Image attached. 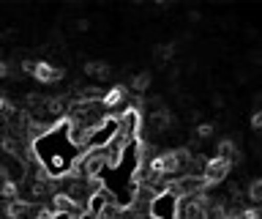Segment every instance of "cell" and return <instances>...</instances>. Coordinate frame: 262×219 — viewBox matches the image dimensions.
<instances>
[{
    "label": "cell",
    "instance_id": "2e32d148",
    "mask_svg": "<svg viewBox=\"0 0 262 219\" xmlns=\"http://www.w3.org/2000/svg\"><path fill=\"white\" fill-rule=\"evenodd\" d=\"M254 110H262V93H254Z\"/></svg>",
    "mask_w": 262,
    "mask_h": 219
},
{
    "label": "cell",
    "instance_id": "7a4b0ae2",
    "mask_svg": "<svg viewBox=\"0 0 262 219\" xmlns=\"http://www.w3.org/2000/svg\"><path fill=\"white\" fill-rule=\"evenodd\" d=\"M229 170H232V162H227L221 156H210L208 162H205V170H202V178H205V184H208V189L224 181V178L229 175Z\"/></svg>",
    "mask_w": 262,
    "mask_h": 219
},
{
    "label": "cell",
    "instance_id": "277c9868",
    "mask_svg": "<svg viewBox=\"0 0 262 219\" xmlns=\"http://www.w3.org/2000/svg\"><path fill=\"white\" fill-rule=\"evenodd\" d=\"M126 99H128V88L126 85H112L106 93H101V107L104 110H118V107H123L126 104Z\"/></svg>",
    "mask_w": 262,
    "mask_h": 219
},
{
    "label": "cell",
    "instance_id": "9c48e42d",
    "mask_svg": "<svg viewBox=\"0 0 262 219\" xmlns=\"http://www.w3.org/2000/svg\"><path fill=\"white\" fill-rule=\"evenodd\" d=\"M213 134H216V126H213V124H200V126H196L194 129V140H210V137Z\"/></svg>",
    "mask_w": 262,
    "mask_h": 219
},
{
    "label": "cell",
    "instance_id": "7c38bea8",
    "mask_svg": "<svg viewBox=\"0 0 262 219\" xmlns=\"http://www.w3.org/2000/svg\"><path fill=\"white\" fill-rule=\"evenodd\" d=\"M11 74H14L11 63H8V61H0V79H6V77H11Z\"/></svg>",
    "mask_w": 262,
    "mask_h": 219
},
{
    "label": "cell",
    "instance_id": "6da1fadb",
    "mask_svg": "<svg viewBox=\"0 0 262 219\" xmlns=\"http://www.w3.org/2000/svg\"><path fill=\"white\" fill-rule=\"evenodd\" d=\"M205 197H208V189L200 194H188V197H178L175 219H205Z\"/></svg>",
    "mask_w": 262,
    "mask_h": 219
},
{
    "label": "cell",
    "instance_id": "8fae6325",
    "mask_svg": "<svg viewBox=\"0 0 262 219\" xmlns=\"http://www.w3.org/2000/svg\"><path fill=\"white\" fill-rule=\"evenodd\" d=\"M251 129L257 134H262V110H254V115H251Z\"/></svg>",
    "mask_w": 262,
    "mask_h": 219
},
{
    "label": "cell",
    "instance_id": "ba28073f",
    "mask_svg": "<svg viewBox=\"0 0 262 219\" xmlns=\"http://www.w3.org/2000/svg\"><path fill=\"white\" fill-rule=\"evenodd\" d=\"M0 197L19 200V184H16V181H3V184H0Z\"/></svg>",
    "mask_w": 262,
    "mask_h": 219
},
{
    "label": "cell",
    "instance_id": "5bb4252c",
    "mask_svg": "<svg viewBox=\"0 0 262 219\" xmlns=\"http://www.w3.org/2000/svg\"><path fill=\"white\" fill-rule=\"evenodd\" d=\"M235 77L241 79V83H249V79H251V74H249L246 69H237V71H235Z\"/></svg>",
    "mask_w": 262,
    "mask_h": 219
},
{
    "label": "cell",
    "instance_id": "52a82bcc",
    "mask_svg": "<svg viewBox=\"0 0 262 219\" xmlns=\"http://www.w3.org/2000/svg\"><path fill=\"white\" fill-rule=\"evenodd\" d=\"M246 194H249V200L254 206H262V178H254L249 184V189H246Z\"/></svg>",
    "mask_w": 262,
    "mask_h": 219
},
{
    "label": "cell",
    "instance_id": "3957f363",
    "mask_svg": "<svg viewBox=\"0 0 262 219\" xmlns=\"http://www.w3.org/2000/svg\"><path fill=\"white\" fill-rule=\"evenodd\" d=\"M63 77H66L63 66H55V63H49V61H36V69H33V79H36V83L55 85V83H60Z\"/></svg>",
    "mask_w": 262,
    "mask_h": 219
},
{
    "label": "cell",
    "instance_id": "5b68a950",
    "mask_svg": "<svg viewBox=\"0 0 262 219\" xmlns=\"http://www.w3.org/2000/svg\"><path fill=\"white\" fill-rule=\"evenodd\" d=\"M82 69H85V74L93 77L96 83H106V79L112 77V66L106 61H88Z\"/></svg>",
    "mask_w": 262,
    "mask_h": 219
},
{
    "label": "cell",
    "instance_id": "4fadbf2b",
    "mask_svg": "<svg viewBox=\"0 0 262 219\" xmlns=\"http://www.w3.org/2000/svg\"><path fill=\"white\" fill-rule=\"evenodd\" d=\"M249 61L254 63V66H262V50H251L249 52Z\"/></svg>",
    "mask_w": 262,
    "mask_h": 219
},
{
    "label": "cell",
    "instance_id": "e0dca14e",
    "mask_svg": "<svg viewBox=\"0 0 262 219\" xmlns=\"http://www.w3.org/2000/svg\"><path fill=\"white\" fill-rule=\"evenodd\" d=\"M6 110H8V102H6V96L0 93V112H6Z\"/></svg>",
    "mask_w": 262,
    "mask_h": 219
},
{
    "label": "cell",
    "instance_id": "8992f818",
    "mask_svg": "<svg viewBox=\"0 0 262 219\" xmlns=\"http://www.w3.org/2000/svg\"><path fill=\"white\" fill-rule=\"evenodd\" d=\"M150 79H153V74H150V71H139V74H134V77H131V91H137V93H145L147 88H150Z\"/></svg>",
    "mask_w": 262,
    "mask_h": 219
},
{
    "label": "cell",
    "instance_id": "9a60e30c",
    "mask_svg": "<svg viewBox=\"0 0 262 219\" xmlns=\"http://www.w3.org/2000/svg\"><path fill=\"white\" fill-rule=\"evenodd\" d=\"M210 102H213V107H216V110H221V107H224V104H227V102H224V96H213Z\"/></svg>",
    "mask_w": 262,
    "mask_h": 219
},
{
    "label": "cell",
    "instance_id": "30bf717a",
    "mask_svg": "<svg viewBox=\"0 0 262 219\" xmlns=\"http://www.w3.org/2000/svg\"><path fill=\"white\" fill-rule=\"evenodd\" d=\"M156 58H159L161 63H164V61H169V58H175V42H172V44L156 47Z\"/></svg>",
    "mask_w": 262,
    "mask_h": 219
}]
</instances>
